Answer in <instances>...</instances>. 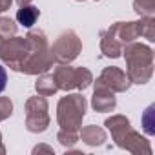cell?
<instances>
[{"mask_svg": "<svg viewBox=\"0 0 155 155\" xmlns=\"http://www.w3.org/2000/svg\"><path fill=\"white\" fill-rule=\"evenodd\" d=\"M26 40H28V51L24 60L20 62L18 71L26 75H38L49 71L55 60L51 57L46 33L42 29H31L26 35Z\"/></svg>", "mask_w": 155, "mask_h": 155, "instance_id": "obj_1", "label": "cell"}, {"mask_svg": "<svg viewBox=\"0 0 155 155\" xmlns=\"http://www.w3.org/2000/svg\"><path fill=\"white\" fill-rule=\"evenodd\" d=\"M101 51H102L104 57H110V58H117V57H120V53H122V46H120L119 40L115 38L111 28L101 33Z\"/></svg>", "mask_w": 155, "mask_h": 155, "instance_id": "obj_10", "label": "cell"}, {"mask_svg": "<svg viewBox=\"0 0 155 155\" xmlns=\"http://www.w3.org/2000/svg\"><path fill=\"white\" fill-rule=\"evenodd\" d=\"M91 106L95 111H111L117 106V99H115V91L95 84V93L91 99Z\"/></svg>", "mask_w": 155, "mask_h": 155, "instance_id": "obj_9", "label": "cell"}, {"mask_svg": "<svg viewBox=\"0 0 155 155\" xmlns=\"http://www.w3.org/2000/svg\"><path fill=\"white\" fill-rule=\"evenodd\" d=\"M11 4H13V0H0V15L6 13L11 8Z\"/></svg>", "mask_w": 155, "mask_h": 155, "instance_id": "obj_22", "label": "cell"}, {"mask_svg": "<svg viewBox=\"0 0 155 155\" xmlns=\"http://www.w3.org/2000/svg\"><path fill=\"white\" fill-rule=\"evenodd\" d=\"M33 151H48V153H53V150H51V148H48V146H37Z\"/></svg>", "mask_w": 155, "mask_h": 155, "instance_id": "obj_23", "label": "cell"}, {"mask_svg": "<svg viewBox=\"0 0 155 155\" xmlns=\"http://www.w3.org/2000/svg\"><path fill=\"white\" fill-rule=\"evenodd\" d=\"M139 37H146L150 42L155 40V20L153 17H142L139 20Z\"/></svg>", "mask_w": 155, "mask_h": 155, "instance_id": "obj_15", "label": "cell"}, {"mask_svg": "<svg viewBox=\"0 0 155 155\" xmlns=\"http://www.w3.org/2000/svg\"><path fill=\"white\" fill-rule=\"evenodd\" d=\"M6 151V148H4V144H2V135H0V153H4Z\"/></svg>", "mask_w": 155, "mask_h": 155, "instance_id": "obj_25", "label": "cell"}, {"mask_svg": "<svg viewBox=\"0 0 155 155\" xmlns=\"http://www.w3.org/2000/svg\"><path fill=\"white\" fill-rule=\"evenodd\" d=\"M86 115V99L81 93L66 95L58 101L57 106V120L60 130L79 131L82 126V119Z\"/></svg>", "mask_w": 155, "mask_h": 155, "instance_id": "obj_3", "label": "cell"}, {"mask_svg": "<svg viewBox=\"0 0 155 155\" xmlns=\"http://www.w3.org/2000/svg\"><path fill=\"white\" fill-rule=\"evenodd\" d=\"M104 126L111 131V137H113V140L117 142V146H119V142L122 140V137L128 133V130L131 128V126H130V120H128L124 115H113V117L106 119Z\"/></svg>", "mask_w": 155, "mask_h": 155, "instance_id": "obj_11", "label": "cell"}, {"mask_svg": "<svg viewBox=\"0 0 155 155\" xmlns=\"http://www.w3.org/2000/svg\"><path fill=\"white\" fill-rule=\"evenodd\" d=\"M26 51H28L26 37H11L2 44V48H0V58H2V62L8 64L11 69L18 71L20 62L26 57Z\"/></svg>", "mask_w": 155, "mask_h": 155, "instance_id": "obj_7", "label": "cell"}, {"mask_svg": "<svg viewBox=\"0 0 155 155\" xmlns=\"http://www.w3.org/2000/svg\"><path fill=\"white\" fill-rule=\"evenodd\" d=\"M15 33H17L15 20L9 18V17H0V37H2L4 40H8V38L15 37Z\"/></svg>", "mask_w": 155, "mask_h": 155, "instance_id": "obj_16", "label": "cell"}, {"mask_svg": "<svg viewBox=\"0 0 155 155\" xmlns=\"http://www.w3.org/2000/svg\"><path fill=\"white\" fill-rule=\"evenodd\" d=\"M38 17H40V9L31 6V4L29 6H20V9L17 11V22L24 28H31L37 22Z\"/></svg>", "mask_w": 155, "mask_h": 155, "instance_id": "obj_13", "label": "cell"}, {"mask_svg": "<svg viewBox=\"0 0 155 155\" xmlns=\"http://www.w3.org/2000/svg\"><path fill=\"white\" fill-rule=\"evenodd\" d=\"M11 113H13V102L9 101V97H0V120L11 117Z\"/></svg>", "mask_w": 155, "mask_h": 155, "instance_id": "obj_20", "label": "cell"}, {"mask_svg": "<svg viewBox=\"0 0 155 155\" xmlns=\"http://www.w3.org/2000/svg\"><path fill=\"white\" fill-rule=\"evenodd\" d=\"M153 110H155V106L151 104L146 111H144V117H142V126H144V131L148 133V135H153L155 133V120H153Z\"/></svg>", "mask_w": 155, "mask_h": 155, "instance_id": "obj_19", "label": "cell"}, {"mask_svg": "<svg viewBox=\"0 0 155 155\" xmlns=\"http://www.w3.org/2000/svg\"><path fill=\"white\" fill-rule=\"evenodd\" d=\"M81 49H82V42H81L79 35H77L75 31H71V29L64 31L55 40V44L49 48L53 60L58 62V64H69V62H73L77 57H79Z\"/></svg>", "mask_w": 155, "mask_h": 155, "instance_id": "obj_5", "label": "cell"}, {"mask_svg": "<svg viewBox=\"0 0 155 155\" xmlns=\"http://www.w3.org/2000/svg\"><path fill=\"white\" fill-rule=\"evenodd\" d=\"M57 139H58V142L62 144V146H66V148H69V146H73L77 140H79V135H77V131H69V130H60L58 131V135H57Z\"/></svg>", "mask_w": 155, "mask_h": 155, "instance_id": "obj_18", "label": "cell"}, {"mask_svg": "<svg viewBox=\"0 0 155 155\" xmlns=\"http://www.w3.org/2000/svg\"><path fill=\"white\" fill-rule=\"evenodd\" d=\"M133 8L139 15L150 17L155 11V0H133Z\"/></svg>", "mask_w": 155, "mask_h": 155, "instance_id": "obj_17", "label": "cell"}, {"mask_svg": "<svg viewBox=\"0 0 155 155\" xmlns=\"http://www.w3.org/2000/svg\"><path fill=\"white\" fill-rule=\"evenodd\" d=\"M31 2H33V0H17V4H18V6H29Z\"/></svg>", "mask_w": 155, "mask_h": 155, "instance_id": "obj_24", "label": "cell"}, {"mask_svg": "<svg viewBox=\"0 0 155 155\" xmlns=\"http://www.w3.org/2000/svg\"><path fill=\"white\" fill-rule=\"evenodd\" d=\"M49 126L48 101L46 97H31L26 102V128L31 133H42Z\"/></svg>", "mask_w": 155, "mask_h": 155, "instance_id": "obj_6", "label": "cell"}, {"mask_svg": "<svg viewBox=\"0 0 155 155\" xmlns=\"http://www.w3.org/2000/svg\"><path fill=\"white\" fill-rule=\"evenodd\" d=\"M81 139L90 146H101L106 140V133H104V130L91 124V126H86L81 130Z\"/></svg>", "mask_w": 155, "mask_h": 155, "instance_id": "obj_12", "label": "cell"}, {"mask_svg": "<svg viewBox=\"0 0 155 155\" xmlns=\"http://www.w3.org/2000/svg\"><path fill=\"white\" fill-rule=\"evenodd\" d=\"M95 84L104 86V88H108V90H111V91H126L131 82H130V79H128V75H126L120 68L110 66V68H104V71L101 73V77L97 79Z\"/></svg>", "mask_w": 155, "mask_h": 155, "instance_id": "obj_8", "label": "cell"}, {"mask_svg": "<svg viewBox=\"0 0 155 155\" xmlns=\"http://www.w3.org/2000/svg\"><path fill=\"white\" fill-rule=\"evenodd\" d=\"M79 2H82V0H79Z\"/></svg>", "mask_w": 155, "mask_h": 155, "instance_id": "obj_27", "label": "cell"}, {"mask_svg": "<svg viewBox=\"0 0 155 155\" xmlns=\"http://www.w3.org/2000/svg\"><path fill=\"white\" fill-rule=\"evenodd\" d=\"M126 64H128V79L135 84H146L153 75V51L151 48L137 42H130L122 48Z\"/></svg>", "mask_w": 155, "mask_h": 155, "instance_id": "obj_2", "label": "cell"}, {"mask_svg": "<svg viewBox=\"0 0 155 155\" xmlns=\"http://www.w3.org/2000/svg\"><path fill=\"white\" fill-rule=\"evenodd\" d=\"M4 42H6V40H4L2 37H0V48H2V44H4Z\"/></svg>", "mask_w": 155, "mask_h": 155, "instance_id": "obj_26", "label": "cell"}, {"mask_svg": "<svg viewBox=\"0 0 155 155\" xmlns=\"http://www.w3.org/2000/svg\"><path fill=\"white\" fill-rule=\"evenodd\" d=\"M35 90H37L38 95L49 97V95L58 91V86H57V81H55L53 75H42V77H38V81L35 84Z\"/></svg>", "mask_w": 155, "mask_h": 155, "instance_id": "obj_14", "label": "cell"}, {"mask_svg": "<svg viewBox=\"0 0 155 155\" xmlns=\"http://www.w3.org/2000/svg\"><path fill=\"white\" fill-rule=\"evenodd\" d=\"M53 77L57 81L58 90H86L93 82V75L86 68H71L68 64H60L55 68Z\"/></svg>", "mask_w": 155, "mask_h": 155, "instance_id": "obj_4", "label": "cell"}, {"mask_svg": "<svg viewBox=\"0 0 155 155\" xmlns=\"http://www.w3.org/2000/svg\"><path fill=\"white\" fill-rule=\"evenodd\" d=\"M6 84H8V73L4 66H0V93L6 90Z\"/></svg>", "mask_w": 155, "mask_h": 155, "instance_id": "obj_21", "label": "cell"}]
</instances>
